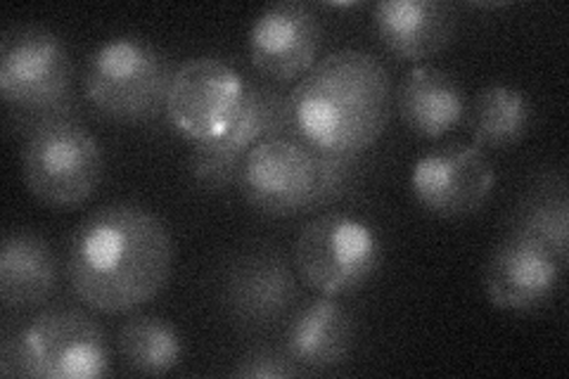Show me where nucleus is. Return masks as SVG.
Wrapping results in <instances>:
<instances>
[{"label":"nucleus","mask_w":569,"mask_h":379,"mask_svg":"<svg viewBox=\"0 0 569 379\" xmlns=\"http://www.w3.org/2000/svg\"><path fill=\"white\" fill-rule=\"evenodd\" d=\"M512 232L543 245L562 266L569 257V190L560 169L546 171L533 180L518 211L512 216Z\"/></svg>","instance_id":"obj_19"},{"label":"nucleus","mask_w":569,"mask_h":379,"mask_svg":"<svg viewBox=\"0 0 569 379\" xmlns=\"http://www.w3.org/2000/svg\"><path fill=\"white\" fill-rule=\"evenodd\" d=\"M397 110L406 129L425 140L451 133L468 112L466 90L435 64L413 67L397 93Z\"/></svg>","instance_id":"obj_18"},{"label":"nucleus","mask_w":569,"mask_h":379,"mask_svg":"<svg viewBox=\"0 0 569 379\" xmlns=\"http://www.w3.org/2000/svg\"><path fill=\"white\" fill-rule=\"evenodd\" d=\"M533 104L525 90L493 83L477 93L472 107V138L477 148L503 150L529 133Z\"/></svg>","instance_id":"obj_20"},{"label":"nucleus","mask_w":569,"mask_h":379,"mask_svg":"<svg viewBox=\"0 0 569 379\" xmlns=\"http://www.w3.org/2000/svg\"><path fill=\"white\" fill-rule=\"evenodd\" d=\"M456 24V10L439 0H382L370 10L378 43L403 62H422L447 50Z\"/></svg>","instance_id":"obj_15"},{"label":"nucleus","mask_w":569,"mask_h":379,"mask_svg":"<svg viewBox=\"0 0 569 379\" xmlns=\"http://www.w3.org/2000/svg\"><path fill=\"white\" fill-rule=\"evenodd\" d=\"M299 299L297 276L276 247L249 249L230 261L221 280V303L238 328L261 332L290 318Z\"/></svg>","instance_id":"obj_12"},{"label":"nucleus","mask_w":569,"mask_h":379,"mask_svg":"<svg viewBox=\"0 0 569 379\" xmlns=\"http://www.w3.org/2000/svg\"><path fill=\"white\" fill-rule=\"evenodd\" d=\"M307 370L295 363V358L284 347H254L238 358L236 368L230 370L240 379H288L301 377Z\"/></svg>","instance_id":"obj_23"},{"label":"nucleus","mask_w":569,"mask_h":379,"mask_svg":"<svg viewBox=\"0 0 569 379\" xmlns=\"http://www.w3.org/2000/svg\"><path fill=\"white\" fill-rule=\"evenodd\" d=\"M117 351L131 372L167 375L183 358V339L159 316H133L121 325Z\"/></svg>","instance_id":"obj_21"},{"label":"nucleus","mask_w":569,"mask_h":379,"mask_svg":"<svg viewBox=\"0 0 569 379\" xmlns=\"http://www.w3.org/2000/svg\"><path fill=\"white\" fill-rule=\"evenodd\" d=\"M320 152V186L316 195V209L330 207L345 197L359 183V176L366 167L363 152Z\"/></svg>","instance_id":"obj_22"},{"label":"nucleus","mask_w":569,"mask_h":379,"mask_svg":"<svg viewBox=\"0 0 569 379\" xmlns=\"http://www.w3.org/2000/svg\"><path fill=\"white\" fill-rule=\"evenodd\" d=\"M496 188L487 152L470 142H447L411 169L413 200L437 219H466L485 209Z\"/></svg>","instance_id":"obj_11"},{"label":"nucleus","mask_w":569,"mask_h":379,"mask_svg":"<svg viewBox=\"0 0 569 379\" xmlns=\"http://www.w3.org/2000/svg\"><path fill=\"white\" fill-rule=\"evenodd\" d=\"M353 339L351 311L337 297L320 295L290 313L282 347L307 372H326L345 363Z\"/></svg>","instance_id":"obj_16"},{"label":"nucleus","mask_w":569,"mask_h":379,"mask_svg":"<svg viewBox=\"0 0 569 379\" xmlns=\"http://www.w3.org/2000/svg\"><path fill=\"white\" fill-rule=\"evenodd\" d=\"M171 62L140 36H117L98 46L83 69V96L117 123H148L164 114Z\"/></svg>","instance_id":"obj_3"},{"label":"nucleus","mask_w":569,"mask_h":379,"mask_svg":"<svg viewBox=\"0 0 569 379\" xmlns=\"http://www.w3.org/2000/svg\"><path fill=\"white\" fill-rule=\"evenodd\" d=\"M565 266L537 240L508 232L493 247L485 266V292L493 309L531 313L553 299Z\"/></svg>","instance_id":"obj_13"},{"label":"nucleus","mask_w":569,"mask_h":379,"mask_svg":"<svg viewBox=\"0 0 569 379\" xmlns=\"http://www.w3.org/2000/svg\"><path fill=\"white\" fill-rule=\"evenodd\" d=\"M236 183L244 202L263 216L309 213L320 186V152L297 133L266 138L242 159Z\"/></svg>","instance_id":"obj_7"},{"label":"nucleus","mask_w":569,"mask_h":379,"mask_svg":"<svg viewBox=\"0 0 569 379\" xmlns=\"http://www.w3.org/2000/svg\"><path fill=\"white\" fill-rule=\"evenodd\" d=\"M318 14L313 8L284 0L266 8L249 31V60L266 81L278 86L299 81L316 64L320 48Z\"/></svg>","instance_id":"obj_14"},{"label":"nucleus","mask_w":569,"mask_h":379,"mask_svg":"<svg viewBox=\"0 0 569 379\" xmlns=\"http://www.w3.org/2000/svg\"><path fill=\"white\" fill-rule=\"evenodd\" d=\"M382 266V240L370 223L349 213H323L297 235L299 280L323 297L361 292Z\"/></svg>","instance_id":"obj_6"},{"label":"nucleus","mask_w":569,"mask_h":379,"mask_svg":"<svg viewBox=\"0 0 569 379\" xmlns=\"http://www.w3.org/2000/svg\"><path fill=\"white\" fill-rule=\"evenodd\" d=\"M71 58L58 33L43 27H17L0 41V96L20 114V129L50 117L74 114Z\"/></svg>","instance_id":"obj_5"},{"label":"nucleus","mask_w":569,"mask_h":379,"mask_svg":"<svg viewBox=\"0 0 569 379\" xmlns=\"http://www.w3.org/2000/svg\"><path fill=\"white\" fill-rule=\"evenodd\" d=\"M244 79L219 58H194L173 71L164 114L192 146L219 140L238 119L244 98Z\"/></svg>","instance_id":"obj_9"},{"label":"nucleus","mask_w":569,"mask_h":379,"mask_svg":"<svg viewBox=\"0 0 569 379\" xmlns=\"http://www.w3.org/2000/svg\"><path fill=\"white\" fill-rule=\"evenodd\" d=\"M104 154L98 138L74 117L33 123L22 148V176L36 200L52 209H74L102 183Z\"/></svg>","instance_id":"obj_4"},{"label":"nucleus","mask_w":569,"mask_h":379,"mask_svg":"<svg viewBox=\"0 0 569 379\" xmlns=\"http://www.w3.org/2000/svg\"><path fill=\"white\" fill-rule=\"evenodd\" d=\"M20 377L98 379L110 370V349L100 325L79 309L58 306L17 328Z\"/></svg>","instance_id":"obj_8"},{"label":"nucleus","mask_w":569,"mask_h":379,"mask_svg":"<svg viewBox=\"0 0 569 379\" xmlns=\"http://www.w3.org/2000/svg\"><path fill=\"white\" fill-rule=\"evenodd\" d=\"M395 93L385 64L363 50L316 60L290 93L295 133L318 150L366 152L382 138Z\"/></svg>","instance_id":"obj_2"},{"label":"nucleus","mask_w":569,"mask_h":379,"mask_svg":"<svg viewBox=\"0 0 569 379\" xmlns=\"http://www.w3.org/2000/svg\"><path fill=\"white\" fill-rule=\"evenodd\" d=\"M295 133L290 96L273 86L249 83L247 98L233 126L211 142L194 146L190 154V176L207 192H221L236 183L242 159L261 140Z\"/></svg>","instance_id":"obj_10"},{"label":"nucleus","mask_w":569,"mask_h":379,"mask_svg":"<svg viewBox=\"0 0 569 379\" xmlns=\"http://www.w3.org/2000/svg\"><path fill=\"white\" fill-rule=\"evenodd\" d=\"M58 290V257L50 242L29 230L8 232L0 245V301L8 313L43 306Z\"/></svg>","instance_id":"obj_17"},{"label":"nucleus","mask_w":569,"mask_h":379,"mask_svg":"<svg viewBox=\"0 0 569 379\" xmlns=\"http://www.w3.org/2000/svg\"><path fill=\"white\" fill-rule=\"evenodd\" d=\"M173 270L171 232L150 209L133 202L102 207L69 240L67 278L93 311L133 313L164 290Z\"/></svg>","instance_id":"obj_1"}]
</instances>
